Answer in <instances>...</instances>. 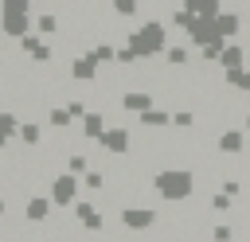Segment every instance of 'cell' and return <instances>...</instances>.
Instances as JSON below:
<instances>
[{
    "label": "cell",
    "instance_id": "obj_8",
    "mask_svg": "<svg viewBox=\"0 0 250 242\" xmlns=\"http://www.w3.org/2000/svg\"><path fill=\"white\" fill-rule=\"evenodd\" d=\"M47 195H51L55 207H74V203H78V176L62 168L59 176H51V191H47Z\"/></svg>",
    "mask_w": 250,
    "mask_h": 242
},
{
    "label": "cell",
    "instance_id": "obj_27",
    "mask_svg": "<svg viewBox=\"0 0 250 242\" xmlns=\"http://www.w3.org/2000/svg\"><path fill=\"white\" fill-rule=\"evenodd\" d=\"M4 144H8V137H4V133H0V148H4Z\"/></svg>",
    "mask_w": 250,
    "mask_h": 242
},
{
    "label": "cell",
    "instance_id": "obj_1",
    "mask_svg": "<svg viewBox=\"0 0 250 242\" xmlns=\"http://www.w3.org/2000/svg\"><path fill=\"white\" fill-rule=\"evenodd\" d=\"M195 168H184V164H168V168H156L152 172V195L160 203H188L195 195Z\"/></svg>",
    "mask_w": 250,
    "mask_h": 242
},
{
    "label": "cell",
    "instance_id": "obj_23",
    "mask_svg": "<svg viewBox=\"0 0 250 242\" xmlns=\"http://www.w3.org/2000/svg\"><path fill=\"white\" fill-rule=\"evenodd\" d=\"M20 125H23V121H20L12 109H0V133H4L8 141H12V137H20Z\"/></svg>",
    "mask_w": 250,
    "mask_h": 242
},
{
    "label": "cell",
    "instance_id": "obj_15",
    "mask_svg": "<svg viewBox=\"0 0 250 242\" xmlns=\"http://www.w3.org/2000/svg\"><path fill=\"white\" fill-rule=\"evenodd\" d=\"M242 23H246V20H242V16L234 12V8H223V12L215 16V27H219V35H223V39H238Z\"/></svg>",
    "mask_w": 250,
    "mask_h": 242
},
{
    "label": "cell",
    "instance_id": "obj_29",
    "mask_svg": "<svg viewBox=\"0 0 250 242\" xmlns=\"http://www.w3.org/2000/svg\"><path fill=\"white\" fill-rule=\"evenodd\" d=\"M47 242H59V238H47Z\"/></svg>",
    "mask_w": 250,
    "mask_h": 242
},
{
    "label": "cell",
    "instance_id": "obj_25",
    "mask_svg": "<svg viewBox=\"0 0 250 242\" xmlns=\"http://www.w3.org/2000/svg\"><path fill=\"white\" fill-rule=\"evenodd\" d=\"M242 129H246V133H250V109H246V117H242Z\"/></svg>",
    "mask_w": 250,
    "mask_h": 242
},
{
    "label": "cell",
    "instance_id": "obj_5",
    "mask_svg": "<svg viewBox=\"0 0 250 242\" xmlns=\"http://www.w3.org/2000/svg\"><path fill=\"white\" fill-rule=\"evenodd\" d=\"M16 47H20V55H23V59H31L35 66H51V62H55V55H59V51H55V43H51L47 35H39V31H27L23 39H16Z\"/></svg>",
    "mask_w": 250,
    "mask_h": 242
},
{
    "label": "cell",
    "instance_id": "obj_24",
    "mask_svg": "<svg viewBox=\"0 0 250 242\" xmlns=\"http://www.w3.org/2000/svg\"><path fill=\"white\" fill-rule=\"evenodd\" d=\"M66 172H74V176L90 172V156H86V152H70V156H66Z\"/></svg>",
    "mask_w": 250,
    "mask_h": 242
},
{
    "label": "cell",
    "instance_id": "obj_18",
    "mask_svg": "<svg viewBox=\"0 0 250 242\" xmlns=\"http://www.w3.org/2000/svg\"><path fill=\"white\" fill-rule=\"evenodd\" d=\"M109 12L125 23H137L141 20V0H109Z\"/></svg>",
    "mask_w": 250,
    "mask_h": 242
},
{
    "label": "cell",
    "instance_id": "obj_16",
    "mask_svg": "<svg viewBox=\"0 0 250 242\" xmlns=\"http://www.w3.org/2000/svg\"><path fill=\"white\" fill-rule=\"evenodd\" d=\"M137 125H141V129H168V125H172V109H168V105H152V109L137 113Z\"/></svg>",
    "mask_w": 250,
    "mask_h": 242
},
{
    "label": "cell",
    "instance_id": "obj_22",
    "mask_svg": "<svg viewBox=\"0 0 250 242\" xmlns=\"http://www.w3.org/2000/svg\"><path fill=\"white\" fill-rule=\"evenodd\" d=\"M207 238L211 242H234L238 230H234V222H215V226H207Z\"/></svg>",
    "mask_w": 250,
    "mask_h": 242
},
{
    "label": "cell",
    "instance_id": "obj_14",
    "mask_svg": "<svg viewBox=\"0 0 250 242\" xmlns=\"http://www.w3.org/2000/svg\"><path fill=\"white\" fill-rule=\"evenodd\" d=\"M51 207H55L51 195H27L23 199V219L27 222H47L51 219Z\"/></svg>",
    "mask_w": 250,
    "mask_h": 242
},
{
    "label": "cell",
    "instance_id": "obj_26",
    "mask_svg": "<svg viewBox=\"0 0 250 242\" xmlns=\"http://www.w3.org/2000/svg\"><path fill=\"white\" fill-rule=\"evenodd\" d=\"M4 211H8V203H4V195H0V215H4Z\"/></svg>",
    "mask_w": 250,
    "mask_h": 242
},
{
    "label": "cell",
    "instance_id": "obj_30",
    "mask_svg": "<svg viewBox=\"0 0 250 242\" xmlns=\"http://www.w3.org/2000/svg\"><path fill=\"white\" fill-rule=\"evenodd\" d=\"M223 4H227V0H223Z\"/></svg>",
    "mask_w": 250,
    "mask_h": 242
},
{
    "label": "cell",
    "instance_id": "obj_31",
    "mask_svg": "<svg viewBox=\"0 0 250 242\" xmlns=\"http://www.w3.org/2000/svg\"><path fill=\"white\" fill-rule=\"evenodd\" d=\"M246 43H250V39H246Z\"/></svg>",
    "mask_w": 250,
    "mask_h": 242
},
{
    "label": "cell",
    "instance_id": "obj_3",
    "mask_svg": "<svg viewBox=\"0 0 250 242\" xmlns=\"http://www.w3.org/2000/svg\"><path fill=\"white\" fill-rule=\"evenodd\" d=\"M27 31H35L31 0H0V35H8V39H23Z\"/></svg>",
    "mask_w": 250,
    "mask_h": 242
},
{
    "label": "cell",
    "instance_id": "obj_17",
    "mask_svg": "<svg viewBox=\"0 0 250 242\" xmlns=\"http://www.w3.org/2000/svg\"><path fill=\"white\" fill-rule=\"evenodd\" d=\"M35 31H39V35H47V39H51V35H59V31H62V16H59L55 8H43V12L35 16Z\"/></svg>",
    "mask_w": 250,
    "mask_h": 242
},
{
    "label": "cell",
    "instance_id": "obj_20",
    "mask_svg": "<svg viewBox=\"0 0 250 242\" xmlns=\"http://www.w3.org/2000/svg\"><path fill=\"white\" fill-rule=\"evenodd\" d=\"M47 125L59 129V133H66V129L74 125V113H70L66 105H51V109H47Z\"/></svg>",
    "mask_w": 250,
    "mask_h": 242
},
{
    "label": "cell",
    "instance_id": "obj_9",
    "mask_svg": "<svg viewBox=\"0 0 250 242\" xmlns=\"http://www.w3.org/2000/svg\"><path fill=\"white\" fill-rule=\"evenodd\" d=\"M74 222H78L86 234H105V215H102V207L90 203V199H78V203H74Z\"/></svg>",
    "mask_w": 250,
    "mask_h": 242
},
{
    "label": "cell",
    "instance_id": "obj_4",
    "mask_svg": "<svg viewBox=\"0 0 250 242\" xmlns=\"http://www.w3.org/2000/svg\"><path fill=\"white\" fill-rule=\"evenodd\" d=\"M117 222L129 234H148L160 222V207L156 203H125V207H117Z\"/></svg>",
    "mask_w": 250,
    "mask_h": 242
},
{
    "label": "cell",
    "instance_id": "obj_21",
    "mask_svg": "<svg viewBox=\"0 0 250 242\" xmlns=\"http://www.w3.org/2000/svg\"><path fill=\"white\" fill-rule=\"evenodd\" d=\"M39 141H43V125H39V121H23V125H20V144L39 148Z\"/></svg>",
    "mask_w": 250,
    "mask_h": 242
},
{
    "label": "cell",
    "instance_id": "obj_6",
    "mask_svg": "<svg viewBox=\"0 0 250 242\" xmlns=\"http://www.w3.org/2000/svg\"><path fill=\"white\" fill-rule=\"evenodd\" d=\"M102 70H105V66H102L90 51H82V55H74V59L66 62V78H70L74 86H94V82L102 78Z\"/></svg>",
    "mask_w": 250,
    "mask_h": 242
},
{
    "label": "cell",
    "instance_id": "obj_7",
    "mask_svg": "<svg viewBox=\"0 0 250 242\" xmlns=\"http://www.w3.org/2000/svg\"><path fill=\"white\" fill-rule=\"evenodd\" d=\"M98 148H102L105 156H129V152H133V129H129V125H109V129L102 133Z\"/></svg>",
    "mask_w": 250,
    "mask_h": 242
},
{
    "label": "cell",
    "instance_id": "obj_28",
    "mask_svg": "<svg viewBox=\"0 0 250 242\" xmlns=\"http://www.w3.org/2000/svg\"><path fill=\"white\" fill-rule=\"evenodd\" d=\"M31 4H47V0H31Z\"/></svg>",
    "mask_w": 250,
    "mask_h": 242
},
{
    "label": "cell",
    "instance_id": "obj_2",
    "mask_svg": "<svg viewBox=\"0 0 250 242\" xmlns=\"http://www.w3.org/2000/svg\"><path fill=\"white\" fill-rule=\"evenodd\" d=\"M125 43H129L141 59H160V55L168 51V43H172V27H168V20H137V23L129 27Z\"/></svg>",
    "mask_w": 250,
    "mask_h": 242
},
{
    "label": "cell",
    "instance_id": "obj_11",
    "mask_svg": "<svg viewBox=\"0 0 250 242\" xmlns=\"http://www.w3.org/2000/svg\"><path fill=\"white\" fill-rule=\"evenodd\" d=\"M246 144H250V133H246L242 125H227V129L215 137V148H219L223 156H238V152H246Z\"/></svg>",
    "mask_w": 250,
    "mask_h": 242
},
{
    "label": "cell",
    "instance_id": "obj_12",
    "mask_svg": "<svg viewBox=\"0 0 250 242\" xmlns=\"http://www.w3.org/2000/svg\"><path fill=\"white\" fill-rule=\"evenodd\" d=\"M105 129H109V113H105V109H86V117L78 121V133H82L86 141H94V144L102 141Z\"/></svg>",
    "mask_w": 250,
    "mask_h": 242
},
{
    "label": "cell",
    "instance_id": "obj_10",
    "mask_svg": "<svg viewBox=\"0 0 250 242\" xmlns=\"http://www.w3.org/2000/svg\"><path fill=\"white\" fill-rule=\"evenodd\" d=\"M152 105H156V94L145 90V86H137V90H121V98H117V109L129 113V117H137V113H145V109H152Z\"/></svg>",
    "mask_w": 250,
    "mask_h": 242
},
{
    "label": "cell",
    "instance_id": "obj_13",
    "mask_svg": "<svg viewBox=\"0 0 250 242\" xmlns=\"http://www.w3.org/2000/svg\"><path fill=\"white\" fill-rule=\"evenodd\" d=\"M219 66H223V70H238V66H246V43L227 39L223 51H219Z\"/></svg>",
    "mask_w": 250,
    "mask_h": 242
},
{
    "label": "cell",
    "instance_id": "obj_19",
    "mask_svg": "<svg viewBox=\"0 0 250 242\" xmlns=\"http://www.w3.org/2000/svg\"><path fill=\"white\" fill-rule=\"evenodd\" d=\"M90 55H94L102 66H113V62H117V43H113V39H98V43L90 47Z\"/></svg>",
    "mask_w": 250,
    "mask_h": 242
}]
</instances>
